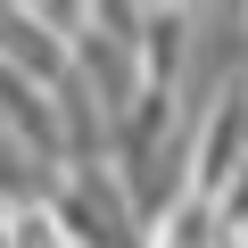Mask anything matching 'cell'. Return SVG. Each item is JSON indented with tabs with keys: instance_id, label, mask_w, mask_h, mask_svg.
<instances>
[]
</instances>
